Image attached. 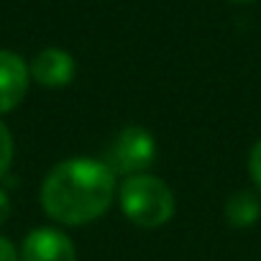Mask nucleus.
I'll return each instance as SVG.
<instances>
[{"instance_id":"1","label":"nucleus","mask_w":261,"mask_h":261,"mask_svg":"<svg viewBox=\"0 0 261 261\" xmlns=\"http://www.w3.org/2000/svg\"><path fill=\"white\" fill-rule=\"evenodd\" d=\"M118 192L110 167L92 156H72L51 167L41 182V207L62 225H87L108 213Z\"/></svg>"},{"instance_id":"2","label":"nucleus","mask_w":261,"mask_h":261,"mask_svg":"<svg viewBox=\"0 0 261 261\" xmlns=\"http://www.w3.org/2000/svg\"><path fill=\"white\" fill-rule=\"evenodd\" d=\"M118 202L123 215L139 228H162L177 210L174 192L162 177L154 174L125 177L118 187Z\"/></svg>"},{"instance_id":"3","label":"nucleus","mask_w":261,"mask_h":261,"mask_svg":"<svg viewBox=\"0 0 261 261\" xmlns=\"http://www.w3.org/2000/svg\"><path fill=\"white\" fill-rule=\"evenodd\" d=\"M156 154L159 149H156V139L151 130H146L144 125H125L110 141L105 164L110 167L113 174L136 177L151 169V164L156 162Z\"/></svg>"},{"instance_id":"4","label":"nucleus","mask_w":261,"mask_h":261,"mask_svg":"<svg viewBox=\"0 0 261 261\" xmlns=\"http://www.w3.org/2000/svg\"><path fill=\"white\" fill-rule=\"evenodd\" d=\"M21 261H77V248L72 238L57 228L31 230L18 251Z\"/></svg>"},{"instance_id":"5","label":"nucleus","mask_w":261,"mask_h":261,"mask_svg":"<svg viewBox=\"0 0 261 261\" xmlns=\"http://www.w3.org/2000/svg\"><path fill=\"white\" fill-rule=\"evenodd\" d=\"M31 85L29 64L21 54L0 49V115L16 110Z\"/></svg>"},{"instance_id":"6","label":"nucleus","mask_w":261,"mask_h":261,"mask_svg":"<svg viewBox=\"0 0 261 261\" xmlns=\"http://www.w3.org/2000/svg\"><path fill=\"white\" fill-rule=\"evenodd\" d=\"M29 72L31 80H36L41 87H67L77 74V62L69 51L49 46L31 59Z\"/></svg>"},{"instance_id":"7","label":"nucleus","mask_w":261,"mask_h":261,"mask_svg":"<svg viewBox=\"0 0 261 261\" xmlns=\"http://www.w3.org/2000/svg\"><path fill=\"white\" fill-rule=\"evenodd\" d=\"M223 213H225V220L233 228H251L261 215V200L251 190H238L225 200Z\"/></svg>"},{"instance_id":"8","label":"nucleus","mask_w":261,"mask_h":261,"mask_svg":"<svg viewBox=\"0 0 261 261\" xmlns=\"http://www.w3.org/2000/svg\"><path fill=\"white\" fill-rule=\"evenodd\" d=\"M13 151H16V146H13V134H11V128L0 120V177L8 172V167H11V162H13Z\"/></svg>"},{"instance_id":"9","label":"nucleus","mask_w":261,"mask_h":261,"mask_svg":"<svg viewBox=\"0 0 261 261\" xmlns=\"http://www.w3.org/2000/svg\"><path fill=\"white\" fill-rule=\"evenodd\" d=\"M248 174H251L253 185L261 190V139L253 144V149L248 154Z\"/></svg>"},{"instance_id":"10","label":"nucleus","mask_w":261,"mask_h":261,"mask_svg":"<svg viewBox=\"0 0 261 261\" xmlns=\"http://www.w3.org/2000/svg\"><path fill=\"white\" fill-rule=\"evenodd\" d=\"M0 261H21L16 246H13L6 236H0Z\"/></svg>"},{"instance_id":"11","label":"nucleus","mask_w":261,"mask_h":261,"mask_svg":"<svg viewBox=\"0 0 261 261\" xmlns=\"http://www.w3.org/2000/svg\"><path fill=\"white\" fill-rule=\"evenodd\" d=\"M8 215H11V200H8L6 190H0V225L8 220Z\"/></svg>"},{"instance_id":"12","label":"nucleus","mask_w":261,"mask_h":261,"mask_svg":"<svg viewBox=\"0 0 261 261\" xmlns=\"http://www.w3.org/2000/svg\"><path fill=\"white\" fill-rule=\"evenodd\" d=\"M233 3H251V0H233Z\"/></svg>"}]
</instances>
